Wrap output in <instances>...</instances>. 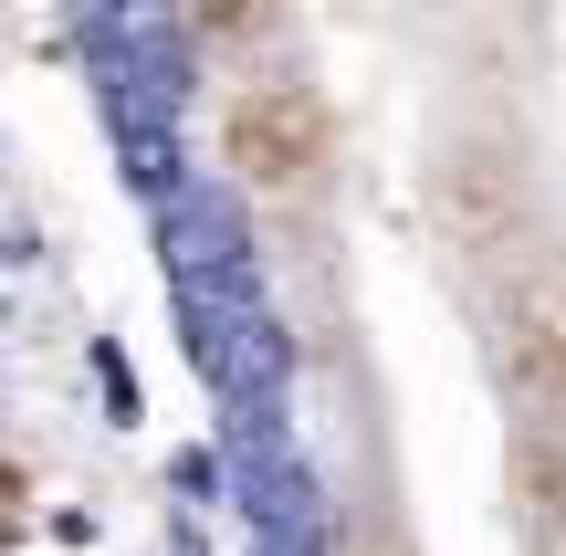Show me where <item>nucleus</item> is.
<instances>
[{"mask_svg":"<svg viewBox=\"0 0 566 556\" xmlns=\"http://www.w3.org/2000/svg\"><path fill=\"white\" fill-rule=\"evenodd\" d=\"M221 158L263 210H304L336 168V116L304 74H242L221 95Z\"/></svg>","mask_w":566,"mask_h":556,"instance_id":"obj_1","label":"nucleus"},{"mask_svg":"<svg viewBox=\"0 0 566 556\" xmlns=\"http://www.w3.org/2000/svg\"><path fill=\"white\" fill-rule=\"evenodd\" d=\"M493 347L546 420H566V242H525L493 263Z\"/></svg>","mask_w":566,"mask_h":556,"instance_id":"obj_2","label":"nucleus"},{"mask_svg":"<svg viewBox=\"0 0 566 556\" xmlns=\"http://www.w3.org/2000/svg\"><path fill=\"white\" fill-rule=\"evenodd\" d=\"M430 210H441V231L462 252H483V263H504V252H525V168L504 158V147H441V168H430Z\"/></svg>","mask_w":566,"mask_h":556,"instance_id":"obj_3","label":"nucleus"},{"mask_svg":"<svg viewBox=\"0 0 566 556\" xmlns=\"http://www.w3.org/2000/svg\"><path fill=\"white\" fill-rule=\"evenodd\" d=\"M325 556H420V546L399 536V515H357V525H336V546H325Z\"/></svg>","mask_w":566,"mask_h":556,"instance_id":"obj_4","label":"nucleus"},{"mask_svg":"<svg viewBox=\"0 0 566 556\" xmlns=\"http://www.w3.org/2000/svg\"><path fill=\"white\" fill-rule=\"evenodd\" d=\"M535 546L566 556V462H556V473H535Z\"/></svg>","mask_w":566,"mask_h":556,"instance_id":"obj_5","label":"nucleus"}]
</instances>
